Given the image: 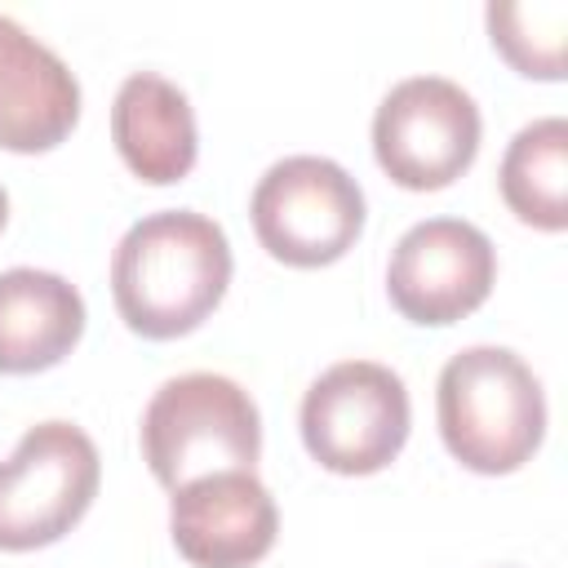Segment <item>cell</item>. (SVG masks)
Masks as SVG:
<instances>
[{
	"label": "cell",
	"mask_w": 568,
	"mask_h": 568,
	"mask_svg": "<svg viewBox=\"0 0 568 568\" xmlns=\"http://www.w3.org/2000/svg\"><path fill=\"white\" fill-rule=\"evenodd\" d=\"M111 138L129 173L151 186L182 182L200 151L195 111L186 93L155 71H133L120 84L111 102Z\"/></svg>",
	"instance_id": "obj_11"
},
{
	"label": "cell",
	"mask_w": 568,
	"mask_h": 568,
	"mask_svg": "<svg viewBox=\"0 0 568 568\" xmlns=\"http://www.w3.org/2000/svg\"><path fill=\"white\" fill-rule=\"evenodd\" d=\"M80 120V84L71 67L27 27L0 13V146L49 151Z\"/></svg>",
	"instance_id": "obj_10"
},
{
	"label": "cell",
	"mask_w": 568,
	"mask_h": 568,
	"mask_svg": "<svg viewBox=\"0 0 568 568\" xmlns=\"http://www.w3.org/2000/svg\"><path fill=\"white\" fill-rule=\"evenodd\" d=\"M248 217L271 257L328 266L364 231V191L328 155H284L257 178Z\"/></svg>",
	"instance_id": "obj_5"
},
{
	"label": "cell",
	"mask_w": 568,
	"mask_h": 568,
	"mask_svg": "<svg viewBox=\"0 0 568 568\" xmlns=\"http://www.w3.org/2000/svg\"><path fill=\"white\" fill-rule=\"evenodd\" d=\"M4 217H9V195H4V186H0V226H4Z\"/></svg>",
	"instance_id": "obj_15"
},
{
	"label": "cell",
	"mask_w": 568,
	"mask_h": 568,
	"mask_svg": "<svg viewBox=\"0 0 568 568\" xmlns=\"http://www.w3.org/2000/svg\"><path fill=\"white\" fill-rule=\"evenodd\" d=\"M497 280L493 240L462 217H426L399 235L386 266V293L413 324H453L470 315Z\"/></svg>",
	"instance_id": "obj_8"
},
{
	"label": "cell",
	"mask_w": 568,
	"mask_h": 568,
	"mask_svg": "<svg viewBox=\"0 0 568 568\" xmlns=\"http://www.w3.org/2000/svg\"><path fill=\"white\" fill-rule=\"evenodd\" d=\"M444 448L479 475L519 470L546 435V395L537 373L506 346L457 351L435 386Z\"/></svg>",
	"instance_id": "obj_2"
},
{
	"label": "cell",
	"mask_w": 568,
	"mask_h": 568,
	"mask_svg": "<svg viewBox=\"0 0 568 568\" xmlns=\"http://www.w3.org/2000/svg\"><path fill=\"white\" fill-rule=\"evenodd\" d=\"M102 479L93 439L71 422L31 426L0 462V550H36L71 532Z\"/></svg>",
	"instance_id": "obj_6"
},
{
	"label": "cell",
	"mask_w": 568,
	"mask_h": 568,
	"mask_svg": "<svg viewBox=\"0 0 568 568\" xmlns=\"http://www.w3.org/2000/svg\"><path fill=\"white\" fill-rule=\"evenodd\" d=\"M173 546L195 568H248L280 532V510L253 470H217L173 488Z\"/></svg>",
	"instance_id": "obj_9"
},
{
	"label": "cell",
	"mask_w": 568,
	"mask_h": 568,
	"mask_svg": "<svg viewBox=\"0 0 568 568\" xmlns=\"http://www.w3.org/2000/svg\"><path fill=\"white\" fill-rule=\"evenodd\" d=\"M257 453V404L222 373L169 377L142 413V457L164 488H182L217 470H253Z\"/></svg>",
	"instance_id": "obj_3"
},
{
	"label": "cell",
	"mask_w": 568,
	"mask_h": 568,
	"mask_svg": "<svg viewBox=\"0 0 568 568\" xmlns=\"http://www.w3.org/2000/svg\"><path fill=\"white\" fill-rule=\"evenodd\" d=\"M404 377L373 359L324 368L302 395V444L333 475H373L390 466L408 439Z\"/></svg>",
	"instance_id": "obj_4"
},
{
	"label": "cell",
	"mask_w": 568,
	"mask_h": 568,
	"mask_svg": "<svg viewBox=\"0 0 568 568\" xmlns=\"http://www.w3.org/2000/svg\"><path fill=\"white\" fill-rule=\"evenodd\" d=\"M231 284L226 231L195 209L146 213L111 257V297L142 337H182L213 315Z\"/></svg>",
	"instance_id": "obj_1"
},
{
	"label": "cell",
	"mask_w": 568,
	"mask_h": 568,
	"mask_svg": "<svg viewBox=\"0 0 568 568\" xmlns=\"http://www.w3.org/2000/svg\"><path fill=\"white\" fill-rule=\"evenodd\" d=\"M479 151V106L444 75L399 80L373 115V155L404 191H439Z\"/></svg>",
	"instance_id": "obj_7"
},
{
	"label": "cell",
	"mask_w": 568,
	"mask_h": 568,
	"mask_svg": "<svg viewBox=\"0 0 568 568\" xmlns=\"http://www.w3.org/2000/svg\"><path fill=\"white\" fill-rule=\"evenodd\" d=\"M501 200L510 213L541 231L568 226V120L541 115L524 124L501 155Z\"/></svg>",
	"instance_id": "obj_13"
},
{
	"label": "cell",
	"mask_w": 568,
	"mask_h": 568,
	"mask_svg": "<svg viewBox=\"0 0 568 568\" xmlns=\"http://www.w3.org/2000/svg\"><path fill=\"white\" fill-rule=\"evenodd\" d=\"M84 333V297L71 280L36 266L0 271V373L53 368Z\"/></svg>",
	"instance_id": "obj_12"
},
{
	"label": "cell",
	"mask_w": 568,
	"mask_h": 568,
	"mask_svg": "<svg viewBox=\"0 0 568 568\" xmlns=\"http://www.w3.org/2000/svg\"><path fill=\"white\" fill-rule=\"evenodd\" d=\"M488 31L501 58L519 75L559 80L564 75V44H568V4L564 0H493Z\"/></svg>",
	"instance_id": "obj_14"
}]
</instances>
